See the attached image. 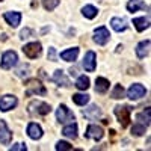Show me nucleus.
Instances as JSON below:
<instances>
[{"instance_id":"obj_1","label":"nucleus","mask_w":151,"mask_h":151,"mask_svg":"<svg viewBox=\"0 0 151 151\" xmlns=\"http://www.w3.org/2000/svg\"><path fill=\"white\" fill-rule=\"evenodd\" d=\"M113 112H115V115L121 124V127H129L130 124V113H132V107L124 104V106H115V109H113Z\"/></svg>"},{"instance_id":"obj_2","label":"nucleus","mask_w":151,"mask_h":151,"mask_svg":"<svg viewBox=\"0 0 151 151\" xmlns=\"http://www.w3.org/2000/svg\"><path fill=\"white\" fill-rule=\"evenodd\" d=\"M47 92L45 86L36 79H30L26 82V95H44Z\"/></svg>"},{"instance_id":"obj_3","label":"nucleus","mask_w":151,"mask_h":151,"mask_svg":"<svg viewBox=\"0 0 151 151\" xmlns=\"http://www.w3.org/2000/svg\"><path fill=\"white\" fill-rule=\"evenodd\" d=\"M29 113L30 115H40V116H44L47 115V113L52 112V107H50V104L44 103V101H32L27 107Z\"/></svg>"},{"instance_id":"obj_4","label":"nucleus","mask_w":151,"mask_h":151,"mask_svg":"<svg viewBox=\"0 0 151 151\" xmlns=\"http://www.w3.org/2000/svg\"><path fill=\"white\" fill-rule=\"evenodd\" d=\"M18 62V56L15 52H12V50H9V52H5L3 56H2V60H0V67H2L3 70H11L12 67H15Z\"/></svg>"},{"instance_id":"obj_5","label":"nucleus","mask_w":151,"mask_h":151,"mask_svg":"<svg viewBox=\"0 0 151 151\" xmlns=\"http://www.w3.org/2000/svg\"><path fill=\"white\" fill-rule=\"evenodd\" d=\"M23 52H24V55H26L29 59H36L38 56L41 55V52H42V47H41V44L40 42H29V44H26L23 47Z\"/></svg>"},{"instance_id":"obj_6","label":"nucleus","mask_w":151,"mask_h":151,"mask_svg":"<svg viewBox=\"0 0 151 151\" xmlns=\"http://www.w3.org/2000/svg\"><path fill=\"white\" fill-rule=\"evenodd\" d=\"M56 119L60 124H65L67 121H74V113L65 104H60L56 110Z\"/></svg>"},{"instance_id":"obj_7","label":"nucleus","mask_w":151,"mask_h":151,"mask_svg":"<svg viewBox=\"0 0 151 151\" xmlns=\"http://www.w3.org/2000/svg\"><path fill=\"white\" fill-rule=\"evenodd\" d=\"M109 38H110V33H109V30H107L104 26H100V27H97V29L94 30V41H95L98 45L107 44Z\"/></svg>"},{"instance_id":"obj_8","label":"nucleus","mask_w":151,"mask_h":151,"mask_svg":"<svg viewBox=\"0 0 151 151\" xmlns=\"http://www.w3.org/2000/svg\"><path fill=\"white\" fill-rule=\"evenodd\" d=\"M145 94H147V89L144 88V85H141V83L132 85L129 88V91H127V97L130 100H139V98L145 97Z\"/></svg>"},{"instance_id":"obj_9","label":"nucleus","mask_w":151,"mask_h":151,"mask_svg":"<svg viewBox=\"0 0 151 151\" xmlns=\"http://www.w3.org/2000/svg\"><path fill=\"white\" fill-rule=\"evenodd\" d=\"M85 136L88 137V139L100 141V139H101V137L104 136V132H103V129L100 127V125H97V124H91V125H88Z\"/></svg>"},{"instance_id":"obj_10","label":"nucleus","mask_w":151,"mask_h":151,"mask_svg":"<svg viewBox=\"0 0 151 151\" xmlns=\"http://www.w3.org/2000/svg\"><path fill=\"white\" fill-rule=\"evenodd\" d=\"M18 104V100L15 95H3L0 98V110L2 112H8L11 109H14Z\"/></svg>"},{"instance_id":"obj_11","label":"nucleus","mask_w":151,"mask_h":151,"mask_svg":"<svg viewBox=\"0 0 151 151\" xmlns=\"http://www.w3.org/2000/svg\"><path fill=\"white\" fill-rule=\"evenodd\" d=\"M12 141V132L8 129V125L3 119H0V144L9 145Z\"/></svg>"},{"instance_id":"obj_12","label":"nucleus","mask_w":151,"mask_h":151,"mask_svg":"<svg viewBox=\"0 0 151 151\" xmlns=\"http://www.w3.org/2000/svg\"><path fill=\"white\" fill-rule=\"evenodd\" d=\"M95 65H97V56L94 52H88L83 58V68L88 71V73H92L95 70Z\"/></svg>"},{"instance_id":"obj_13","label":"nucleus","mask_w":151,"mask_h":151,"mask_svg":"<svg viewBox=\"0 0 151 151\" xmlns=\"http://www.w3.org/2000/svg\"><path fill=\"white\" fill-rule=\"evenodd\" d=\"M42 133H44V132H42V129H41V125H38L36 122H30V124L27 125V134H29L30 139H33V141L41 139Z\"/></svg>"},{"instance_id":"obj_14","label":"nucleus","mask_w":151,"mask_h":151,"mask_svg":"<svg viewBox=\"0 0 151 151\" xmlns=\"http://www.w3.org/2000/svg\"><path fill=\"white\" fill-rule=\"evenodd\" d=\"M3 17H5V21L9 24V26H12V27H17L18 24H20V21H21V14H20V12H17V11L6 12Z\"/></svg>"},{"instance_id":"obj_15","label":"nucleus","mask_w":151,"mask_h":151,"mask_svg":"<svg viewBox=\"0 0 151 151\" xmlns=\"http://www.w3.org/2000/svg\"><path fill=\"white\" fill-rule=\"evenodd\" d=\"M79 56V48L77 47H73V48H68V50H64L60 53V59L65 60V62H74Z\"/></svg>"},{"instance_id":"obj_16","label":"nucleus","mask_w":151,"mask_h":151,"mask_svg":"<svg viewBox=\"0 0 151 151\" xmlns=\"http://www.w3.org/2000/svg\"><path fill=\"white\" fill-rule=\"evenodd\" d=\"M150 44H151L150 40H145V41L137 44V47H136V56L139 59H144V58L148 56V53H150Z\"/></svg>"},{"instance_id":"obj_17","label":"nucleus","mask_w":151,"mask_h":151,"mask_svg":"<svg viewBox=\"0 0 151 151\" xmlns=\"http://www.w3.org/2000/svg\"><path fill=\"white\" fill-rule=\"evenodd\" d=\"M83 115H85V118L94 121V119H97V118L101 116V110H100V107H98L97 104H92V106H89L88 109L83 110Z\"/></svg>"},{"instance_id":"obj_18","label":"nucleus","mask_w":151,"mask_h":151,"mask_svg":"<svg viewBox=\"0 0 151 151\" xmlns=\"http://www.w3.org/2000/svg\"><path fill=\"white\" fill-rule=\"evenodd\" d=\"M127 9L129 12H136V11H150V8L142 2V0H129L127 3Z\"/></svg>"},{"instance_id":"obj_19","label":"nucleus","mask_w":151,"mask_h":151,"mask_svg":"<svg viewBox=\"0 0 151 151\" xmlns=\"http://www.w3.org/2000/svg\"><path fill=\"white\" fill-rule=\"evenodd\" d=\"M53 82L58 83L59 86H70V80L65 76V73L62 70H56L55 74H53Z\"/></svg>"},{"instance_id":"obj_20","label":"nucleus","mask_w":151,"mask_h":151,"mask_svg":"<svg viewBox=\"0 0 151 151\" xmlns=\"http://www.w3.org/2000/svg\"><path fill=\"white\" fill-rule=\"evenodd\" d=\"M110 26L115 32H124L125 29H127V21H125L124 18L115 17V18L110 20Z\"/></svg>"},{"instance_id":"obj_21","label":"nucleus","mask_w":151,"mask_h":151,"mask_svg":"<svg viewBox=\"0 0 151 151\" xmlns=\"http://www.w3.org/2000/svg\"><path fill=\"white\" fill-rule=\"evenodd\" d=\"M109 80L107 79H104V77H97L95 79V91L98 92V94H104V92H107L109 91Z\"/></svg>"},{"instance_id":"obj_22","label":"nucleus","mask_w":151,"mask_h":151,"mask_svg":"<svg viewBox=\"0 0 151 151\" xmlns=\"http://www.w3.org/2000/svg\"><path fill=\"white\" fill-rule=\"evenodd\" d=\"M62 134L68 137V139H76L77 137V124L71 122L70 125H65L64 130H62Z\"/></svg>"},{"instance_id":"obj_23","label":"nucleus","mask_w":151,"mask_h":151,"mask_svg":"<svg viewBox=\"0 0 151 151\" xmlns=\"http://www.w3.org/2000/svg\"><path fill=\"white\" fill-rule=\"evenodd\" d=\"M150 113H151L150 107H147V110H144L141 113H137V115H136V122L145 125V127L148 129L150 127Z\"/></svg>"},{"instance_id":"obj_24","label":"nucleus","mask_w":151,"mask_h":151,"mask_svg":"<svg viewBox=\"0 0 151 151\" xmlns=\"http://www.w3.org/2000/svg\"><path fill=\"white\" fill-rule=\"evenodd\" d=\"M133 24H134V27H136L137 32H144L145 29L150 27V20L145 18V17H139V18L133 20Z\"/></svg>"},{"instance_id":"obj_25","label":"nucleus","mask_w":151,"mask_h":151,"mask_svg":"<svg viewBox=\"0 0 151 151\" xmlns=\"http://www.w3.org/2000/svg\"><path fill=\"white\" fill-rule=\"evenodd\" d=\"M82 14H83V17L92 20V18H95V17H97L98 11H97V8H95V6H92V5H86V6H83V9H82Z\"/></svg>"},{"instance_id":"obj_26","label":"nucleus","mask_w":151,"mask_h":151,"mask_svg":"<svg viewBox=\"0 0 151 151\" xmlns=\"http://www.w3.org/2000/svg\"><path fill=\"white\" fill-rule=\"evenodd\" d=\"M76 88L79 91H86L89 88V77L88 76H80L77 79V82H76Z\"/></svg>"},{"instance_id":"obj_27","label":"nucleus","mask_w":151,"mask_h":151,"mask_svg":"<svg viewBox=\"0 0 151 151\" xmlns=\"http://www.w3.org/2000/svg\"><path fill=\"white\" fill-rule=\"evenodd\" d=\"M73 101L77 106H85V104H88V101H89V95H86V94H74L73 95Z\"/></svg>"},{"instance_id":"obj_28","label":"nucleus","mask_w":151,"mask_h":151,"mask_svg":"<svg viewBox=\"0 0 151 151\" xmlns=\"http://www.w3.org/2000/svg\"><path fill=\"white\" fill-rule=\"evenodd\" d=\"M110 97H112L113 100H121V98H124V97H125V91H124L122 85H115V88H113Z\"/></svg>"},{"instance_id":"obj_29","label":"nucleus","mask_w":151,"mask_h":151,"mask_svg":"<svg viewBox=\"0 0 151 151\" xmlns=\"http://www.w3.org/2000/svg\"><path fill=\"white\" fill-rule=\"evenodd\" d=\"M145 130H147L145 125H142V124H139V122H134L133 127H132V134H133V136H142V134L145 133Z\"/></svg>"},{"instance_id":"obj_30","label":"nucleus","mask_w":151,"mask_h":151,"mask_svg":"<svg viewBox=\"0 0 151 151\" xmlns=\"http://www.w3.org/2000/svg\"><path fill=\"white\" fill-rule=\"evenodd\" d=\"M59 5V0H42V6L47 11H53Z\"/></svg>"},{"instance_id":"obj_31","label":"nucleus","mask_w":151,"mask_h":151,"mask_svg":"<svg viewBox=\"0 0 151 151\" xmlns=\"http://www.w3.org/2000/svg\"><path fill=\"white\" fill-rule=\"evenodd\" d=\"M56 150H58V151H70V150H73V145H70V144L65 142V141H59V142L56 144Z\"/></svg>"},{"instance_id":"obj_32","label":"nucleus","mask_w":151,"mask_h":151,"mask_svg":"<svg viewBox=\"0 0 151 151\" xmlns=\"http://www.w3.org/2000/svg\"><path fill=\"white\" fill-rule=\"evenodd\" d=\"M30 36H33V30L29 29V27L23 29V30L20 32V38H21V40H27V38H30Z\"/></svg>"},{"instance_id":"obj_33","label":"nucleus","mask_w":151,"mask_h":151,"mask_svg":"<svg viewBox=\"0 0 151 151\" xmlns=\"http://www.w3.org/2000/svg\"><path fill=\"white\" fill-rule=\"evenodd\" d=\"M9 150H11V151H26L27 147H26V144H14Z\"/></svg>"},{"instance_id":"obj_34","label":"nucleus","mask_w":151,"mask_h":151,"mask_svg":"<svg viewBox=\"0 0 151 151\" xmlns=\"http://www.w3.org/2000/svg\"><path fill=\"white\" fill-rule=\"evenodd\" d=\"M27 71H29V65H24L17 71V76L18 77H24V76H27Z\"/></svg>"},{"instance_id":"obj_35","label":"nucleus","mask_w":151,"mask_h":151,"mask_svg":"<svg viewBox=\"0 0 151 151\" xmlns=\"http://www.w3.org/2000/svg\"><path fill=\"white\" fill-rule=\"evenodd\" d=\"M48 59H50V60H56V52H55L53 47L48 50Z\"/></svg>"},{"instance_id":"obj_36","label":"nucleus","mask_w":151,"mask_h":151,"mask_svg":"<svg viewBox=\"0 0 151 151\" xmlns=\"http://www.w3.org/2000/svg\"><path fill=\"white\" fill-rule=\"evenodd\" d=\"M0 2H2V0H0Z\"/></svg>"}]
</instances>
